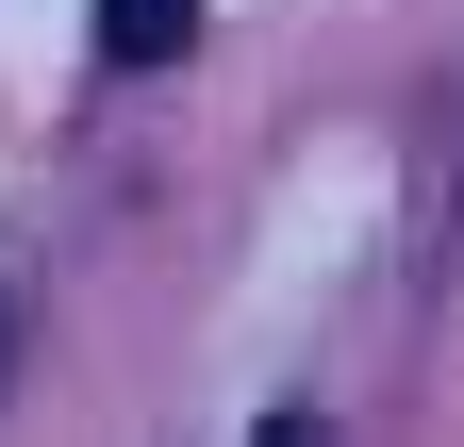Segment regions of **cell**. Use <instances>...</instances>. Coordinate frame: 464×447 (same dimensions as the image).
I'll return each mask as SVG.
<instances>
[{
	"label": "cell",
	"mask_w": 464,
	"mask_h": 447,
	"mask_svg": "<svg viewBox=\"0 0 464 447\" xmlns=\"http://www.w3.org/2000/svg\"><path fill=\"white\" fill-rule=\"evenodd\" d=\"M199 17H216V0H100V50H116V67H183Z\"/></svg>",
	"instance_id": "1"
},
{
	"label": "cell",
	"mask_w": 464,
	"mask_h": 447,
	"mask_svg": "<svg viewBox=\"0 0 464 447\" xmlns=\"http://www.w3.org/2000/svg\"><path fill=\"white\" fill-rule=\"evenodd\" d=\"M249 447H315V414H266V431H249Z\"/></svg>",
	"instance_id": "2"
}]
</instances>
